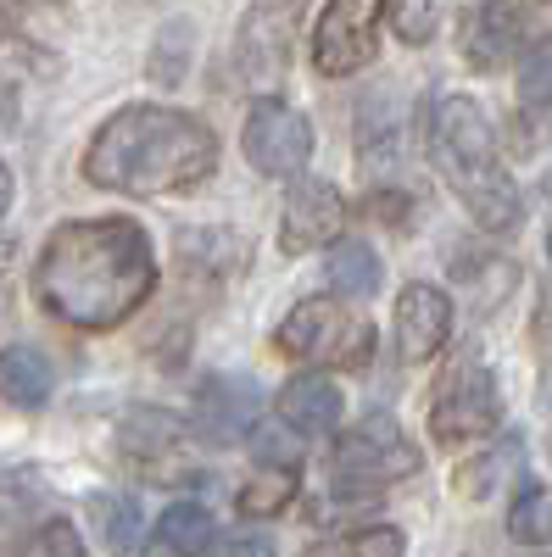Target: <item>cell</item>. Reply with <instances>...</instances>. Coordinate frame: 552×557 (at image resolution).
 Here are the masks:
<instances>
[{
  "mask_svg": "<svg viewBox=\"0 0 552 557\" xmlns=\"http://www.w3.org/2000/svg\"><path fill=\"white\" fill-rule=\"evenodd\" d=\"M157 290V251L134 218H78L45 240L34 296L68 330H118Z\"/></svg>",
  "mask_w": 552,
  "mask_h": 557,
  "instance_id": "1",
  "label": "cell"
},
{
  "mask_svg": "<svg viewBox=\"0 0 552 557\" xmlns=\"http://www.w3.org/2000/svg\"><path fill=\"white\" fill-rule=\"evenodd\" d=\"M218 168V134L173 107H123L84 146V178L118 196H173Z\"/></svg>",
  "mask_w": 552,
  "mask_h": 557,
  "instance_id": "2",
  "label": "cell"
},
{
  "mask_svg": "<svg viewBox=\"0 0 552 557\" xmlns=\"http://www.w3.org/2000/svg\"><path fill=\"white\" fill-rule=\"evenodd\" d=\"M430 151H436V168L446 178V190L469 207V218L491 235H508L519 228L525 207H519V190L514 178L502 173L496 162V134L486 123V112L469 101V96H446L436 107V123H430Z\"/></svg>",
  "mask_w": 552,
  "mask_h": 557,
  "instance_id": "3",
  "label": "cell"
},
{
  "mask_svg": "<svg viewBox=\"0 0 552 557\" xmlns=\"http://www.w3.org/2000/svg\"><path fill=\"white\" fill-rule=\"evenodd\" d=\"M273 351H285L296 362H330V368H363L375 357V323L357 318L341 301L324 296H307L296 301L280 330H273Z\"/></svg>",
  "mask_w": 552,
  "mask_h": 557,
  "instance_id": "4",
  "label": "cell"
},
{
  "mask_svg": "<svg viewBox=\"0 0 552 557\" xmlns=\"http://www.w3.org/2000/svg\"><path fill=\"white\" fill-rule=\"evenodd\" d=\"M496 424H502V391L491 380V368L486 362H457L430 396V435L441 446H457V441L491 435Z\"/></svg>",
  "mask_w": 552,
  "mask_h": 557,
  "instance_id": "5",
  "label": "cell"
},
{
  "mask_svg": "<svg viewBox=\"0 0 552 557\" xmlns=\"http://www.w3.org/2000/svg\"><path fill=\"white\" fill-rule=\"evenodd\" d=\"M330 469H335L341 485H391V480L419 469V446L396 430V418L375 412V418H363L352 435L335 441Z\"/></svg>",
  "mask_w": 552,
  "mask_h": 557,
  "instance_id": "6",
  "label": "cell"
},
{
  "mask_svg": "<svg viewBox=\"0 0 552 557\" xmlns=\"http://www.w3.org/2000/svg\"><path fill=\"white\" fill-rule=\"evenodd\" d=\"M380 17L385 0H324V17L312 34V67L324 78H346L375 62L380 51Z\"/></svg>",
  "mask_w": 552,
  "mask_h": 557,
  "instance_id": "7",
  "label": "cell"
},
{
  "mask_svg": "<svg viewBox=\"0 0 552 557\" xmlns=\"http://www.w3.org/2000/svg\"><path fill=\"white\" fill-rule=\"evenodd\" d=\"M296 28H302V0H252V12L241 17V34H235V73L246 84L285 78Z\"/></svg>",
  "mask_w": 552,
  "mask_h": 557,
  "instance_id": "8",
  "label": "cell"
},
{
  "mask_svg": "<svg viewBox=\"0 0 552 557\" xmlns=\"http://www.w3.org/2000/svg\"><path fill=\"white\" fill-rule=\"evenodd\" d=\"M241 146H246V162L262 178H291L312 157V123L296 107H285V101H257L246 112V139Z\"/></svg>",
  "mask_w": 552,
  "mask_h": 557,
  "instance_id": "9",
  "label": "cell"
},
{
  "mask_svg": "<svg viewBox=\"0 0 552 557\" xmlns=\"http://www.w3.org/2000/svg\"><path fill=\"white\" fill-rule=\"evenodd\" d=\"M341 223H346V201L335 184L324 178H302L296 190L285 196V218H280V246L291 257L302 251H318V246H330L341 235Z\"/></svg>",
  "mask_w": 552,
  "mask_h": 557,
  "instance_id": "10",
  "label": "cell"
},
{
  "mask_svg": "<svg viewBox=\"0 0 552 557\" xmlns=\"http://www.w3.org/2000/svg\"><path fill=\"white\" fill-rule=\"evenodd\" d=\"M536 28V0H486L464 23V57L475 67H502Z\"/></svg>",
  "mask_w": 552,
  "mask_h": 557,
  "instance_id": "11",
  "label": "cell"
},
{
  "mask_svg": "<svg viewBox=\"0 0 552 557\" xmlns=\"http://www.w3.org/2000/svg\"><path fill=\"white\" fill-rule=\"evenodd\" d=\"M452 335V301L436 285H407L396 296V351L402 362H430Z\"/></svg>",
  "mask_w": 552,
  "mask_h": 557,
  "instance_id": "12",
  "label": "cell"
},
{
  "mask_svg": "<svg viewBox=\"0 0 552 557\" xmlns=\"http://www.w3.org/2000/svg\"><path fill=\"white\" fill-rule=\"evenodd\" d=\"M118 446H123V457L134 462V469H146V474H173V457L184 451V424H179L173 412L140 407V412L123 418Z\"/></svg>",
  "mask_w": 552,
  "mask_h": 557,
  "instance_id": "13",
  "label": "cell"
},
{
  "mask_svg": "<svg viewBox=\"0 0 552 557\" xmlns=\"http://www.w3.org/2000/svg\"><path fill=\"white\" fill-rule=\"evenodd\" d=\"M341 385L318 380V374H296L280 385V396H273V412H280V424L296 430V435H330L341 424Z\"/></svg>",
  "mask_w": 552,
  "mask_h": 557,
  "instance_id": "14",
  "label": "cell"
},
{
  "mask_svg": "<svg viewBox=\"0 0 552 557\" xmlns=\"http://www.w3.org/2000/svg\"><path fill=\"white\" fill-rule=\"evenodd\" d=\"M51 391H57V368L39 346H7L0 351V401L7 407L34 412V407L51 401Z\"/></svg>",
  "mask_w": 552,
  "mask_h": 557,
  "instance_id": "15",
  "label": "cell"
},
{
  "mask_svg": "<svg viewBox=\"0 0 552 557\" xmlns=\"http://www.w3.org/2000/svg\"><path fill=\"white\" fill-rule=\"evenodd\" d=\"M257 418V396L241 380H207L201 385V430L212 441H241Z\"/></svg>",
  "mask_w": 552,
  "mask_h": 557,
  "instance_id": "16",
  "label": "cell"
},
{
  "mask_svg": "<svg viewBox=\"0 0 552 557\" xmlns=\"http://www.w3.org/2000/svg\"><path fill=\"white\" fill-rule=\"evenodd\" d=\"M157 546L168 557H201L212 546V513L196 502H173L168 513L157 519Z\"/></svg>",
  "mask_w": 552,
  "mask_h": 557,
  "instance_id": "17",
  "label": "cell"
},
{
  "mask_svg": "<svg viewBox=\"0 0 552 557\" xmlns=\"http://www.w3.org/2000/svg\"><path fill=\"white\" fill-rule=\"evenodd\" d=\"M519 457H525V446L519 441H496L491 451H480L475 462H464V469H457V491H464V496H491L502 480H508L514 469H519Z\"/></svg>",
  "mask_w": 552,
  "mask_h": 557,
  "instance_id": "18",
  "label": "cell"
},
{
  "mask_svg": "<svg viewBox=\"0 0 552 557\" xmlns=\"http://www.w3.org/2000/svg\"><path fill=\"white\" fill-rule=\"evenodd\" d=\"M407 535L396 524H375V530H352V535H330L307 546V557H402Z\"/></svg>",
  "mask_w": 552,
  "mask_h": 557,
  "instance_id": "19",
  "label": "cell"
},
{
  "mask_svg": "<svg viewBox=\"0 0 552 557\" xmlns=\"http://www.w3.org/2000/svg\"><path fill=\"white\" fill-rule=\"evenodd\" d=\"M330 285L341 296H375L380 290V257L357 240H341L330 251Z\"/></svg>",
  "mask_w": 552,
  "mask_h": 557,
  "instance_id": "20",
  "label": "cell"
},
{
  "mask_svg": "<svg viewBox=\"0 0 552 557\" xmlns=\"http://www.w3.org/2000/svg\"><path fill=\"white\" fill-rule=\"evenodd\" d=\"M45 502H51V485H45L39 469H7L0 474V524H23Z\"/></svg>",
  "mask_w": 552,
  "mask_h": 557,
  "instance_id": "21",
  "label": "cell"
},
{
  "mask_svg": "<svg viewBox=\"0 0 552 557\" xmlns=\"http://www.w3.org/2000/svg\"><path fill=\"white\" fill-rule=\"evenodd\" d=\"M291 496H296V469H268V474H257L235 496V507L246 519H273V513H285V507H291Z\"/></svg>",
  "mask_w": 552,
  "mask_h": 557,
  "instance_id": "22",
  "label": "cell"
},
{
  "mask_svg": "<svg viewBox=\"0 0 552 557\" xmlns=\"http://www.w3.org/2000/svg\"><path fill=\"white\" fill-rule=\"evenodd\" d=\"M0 557H89V552H84V541H78V530H73V524L51 519V524L28 530L23 541L0 546Z\"/></svg>",
  "mask_w": 552,
  "mask_h": 557,
  "instance_id": "23",
  "label": "cell"
},
{
  "mask_svg": "<svg viewBox=\"0 0 552 557\" xmlns=\"http://www.w3.org/2000/svg\"><path fill=\"white\" fill-rule=\"evenodd\" d=\"M508 530H514V541H530V546L552 541V491H547V485H525V491L514 496Z\"/></svg>",
  "mask_w": 552,
  "mask_h": 557,
  "instance_id": "24",
  "label": "cell"
},
{
  "mask_svg": "<svg viewBox=\"0 0 552 557\" xmlns=\"http://www.w3.org/2000/svg\"><path fill=\"white\" fill-rule=\"evenodd\" d=\"M96 519H101V535L112 552L140 546V507H134V496H96Z\"/></svg>",
  "mask_w": 552,
  "mask_h": 557,
  "instance_id": "25",
  "label": "cell"
},
{
  "mask_svg": "<svg viewBox=\"0 0 552 557\" xmlns=\"http://www.w3.org/2000/svg\"><path fill=\"white\" fill-rule=\"evenodd\" d=\"M519 107H530V112L552 107V39H541L519 62Z\"/></svg>",
  "mask_w": 552,
  "mask_h": 557,
  "instance_id": "26",
  "label": "cell"
},
{
  "mask_svg": "<svg viewBox=\"0 0 552 557\" xmlns=\"http://www.w3.org/2000/svg\"><path fill=\"white\" fill-rule=\"evenodd\" d=\"M184 62H191V23H173L162 45L151 51V78L157 84H184Z\"/></svg>",
  "mask_w": 552,
  "mask_h": 557,
  "instance_id": "27",
  "label": "cell"
},
{
  "mask_svg": "<svg viewBox=\"0 0 552 557\" xmlns=\"http://www.w3.org/2000/svg\"><path fill=\"white\" fill-rule=\"evenodd\" d=\"M391 23L407 45H425L436 28V0H391Z\"/></svg>",
  "mask_w": 552,
  "mask_h": 557,
  "instance_id": "28",
  "label": "cell"
},
{
  "mask_svg": "<svg viewBox=\"0 0 552 557\" xmlns=\"http://www.w3.org/2000/svg\"><path fill=\"white\" fill-rule=\"evenodd\" d=\"M218 557H273V541H268V535H252V530H246V535H229Z\"/></svg>",
  "mask_w": 552,
  "mask_h": 557,
  "instance_id": "29",
  "label": "cell"
},
{
  "mask_svg": "<svg viewBox=\"0 0 552 557\" xmlns=\"http://www.w3.org/2000/svg\"><path fill=\"white\" fill-rule=\"evenodd\" d=\"M12 257H17V246L0 240V312L12 307Z\"/></svg>",
  "mask_w": 552,
  "mask_h": 557,
  "instance_id": "30",
  "label": "cell"
},
{
  "mask_svg": "<svg viewBox=\"0 0 552 557\" xmlns=\"http://www.w3.org/2000/svg\"><path fill=\"white\" fill-rule=\"evenodd\" d=\"M17 12H23L17 0H0V34H12V28H17Z\"/></svg>",
  "mask_w": 552,
  "mask_h": 557,
  "instance_id": "31",
  "label": "cell"
},
{
  "mask_svg": "<svg viewBox=\"0 0 552 557\" xmlns=\"http://www.w3.org/2000/svg\"><path fill=\"white\" fill-rule=\"evenodd\" d=\"M7 207H12V168L0 162V218H7Z\"/></svg>",
  "mask_w": 552,
  "mask_h": 557,
  "instance_id": "32",
  "label": "cell"
},
{
  "mask_svg": "<svg viewBox=\"0 0 552 557\" xmlns=\"http://www.w3.org/2000/svg\"><path fill=\"white\" fill-rule=\"evenodd\" d=\"M547 251H552V240H547Z\"/></svg>",
  "mask_w": 552,
  "mask_h": 557,
  "instance_id": "33",
  "label": "cell"
}]
</instances>
